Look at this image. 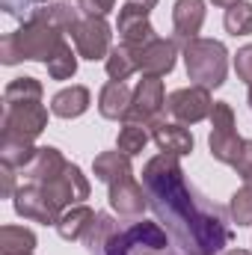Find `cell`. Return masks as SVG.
Wrapping results in <instances>:
<instances>
[{"label": "cell", "instance_id": "cell-16", "mask_svg": "<svg viewBox=\"0 0 252 255\" xmlns=\"http://www.w3.org/2000/svg\"><path fill=\"white\" fill-rule=\"evenodd\" d=\"M202 24H205V0H175L172 6L175 39H181L184 45L190 39H199Z\"/></svg>", "mask_w": 252, "mask_h": 255}, {"label": "cell", "instance_id": "cell-5", "mask_svg": "<svg viewBox=\"0 0 252 255\" xmlns=\"http://www.w3.org/2000/svg\"><path fill=\"white\" fill-rule=\"evenodd\" d=\"M208 148H211V157L214 160L229 163V166H235V160H238V154L244 148V139L238 136V125H235V110L226 101H214Z\"/></svg>", "mask_w": 252, "mask_h": 255}, {"label": "cell", "instance_id": "cell-9", "mask_svg": "<svg viewBox=\"0 0 252 255\" xmlns=\"http://www.w3.org/2000/svg\"><path fill=\"white\" fill-rule=\"evenodd\" d=\"M166 110L175 122L181 125H196L202 119H211V110H214V101H211V89L205 86H184V89H175L169 98H166Z\"/></svg>", "mask_w": 252, "mask_h": 255}, {"label": "cell", "instance_id": "cell-31", "mask_svg": "<svg viewBox=\"0 0 252 255\" xmlns=\"http://www.w3.org/2000/svg\"><path fill=\"white\" fill-rule=\"evenodd\" d=\"M51 0H0V6L9 12V15H15V18H33V12L39 9V6H48Z\"/></svg>", "mask_w": 252, "mask_h": 255}, {"label": "cell", "instance_id": "cell-3", "mask_svg": "<svg viewBox=\"0 0 252 255\" xmlns=\"http://www.w3.org/2000/svg\"><path fill=\"white\" fill-rule=\"evenodd\" d=\"M184 65L187 77L196 80V86L220 89L229 74V51L217 39H190L184 45Z\"/></svg>", "mask_w": 252, "mask_h": 255}, {"label": "cell", "instance_id": "cell-28", "mask_svg": "<svg viewBox=\"0 0 252 255\" xmlns=\"http://www.w3.org/2000/svg\"><path fill=\"white\" fill-rule=\"evenodd\" d=\"M145 142H148V130L145 125H133V122H125V125L119 128V136H116V148L127 154V157H133V154H139L142 148H145Z\"/></svg>", "mask_w": 252, "mask_h": 255}, {"label": "cell", "instance_id": "cell-8", "mask_svg": "<svg viewBox=\"0 0 252 255\" xmlns=\"http://www.w3.org/2000/svg\"><path fill=\"white\" fill-rule=\"evenodd\" d=\"M160 110H166L163 80H160V77H148V74H142V80H139L136 89H133V101H130V110H127L125 122L148 128L151 122L160 119Z\"/></svg>", "mask_w": 252, "mask_h": 255}, {"label": "cell", "instance_id": "cell-21", "mask_svg": "<svg viewBox=\"0 0 252 255\" xmlns=\"http://www.w3.org/2000/svg\"><path fill=\"white\" fill-rule=\"evenodd\" d=\"M104 68H107L110 80H122L125 83L133 71H139V51L127 48V45H116L110 51V57L104 60Z\"/></svg>", "mask_w": 252, "mask_h": 255}, {"label": "cell", "instance_id": "cell-35", "mask_svg": "<svg viewBox=\"0 0 252 255\" xmlns=\"http://www.w3.org/2000/svg\"><path fill=\"white\" fill-rule=\"evenodd\" d=\"M0 175H3V187H0V196H15V172H12V166H6V163H3Z\"/></svg>", "mask_w": 252, "mask_h": 255}, {"label": "cell", "instance_id": "cell-32", "mask_svg": "<svg viewBox=\"0 0 252 255\" xmlns=\"http://www.w3.org/2000/svg\"><path fill=\"white\" fill-rule=\"evenodd\" d=\"M235 71L244 83L252 86V45H244L238 54H235Z\"/></svg>", "mask_w": 252, "mask_h": 255}, {"label": "cell", "instance_id": "cell-1", "mask_svg": "<svg viewBox=\"0 0 252 255\" xmlns=\"http://www.w3.org/2000/svg\"><path fill=\"white\" fill-rule=\"evenodd\" d=\"M142 187L157 223L187 255H214L229 247L232 232L226 229L220 211L196 202L175 154L151 157L142 169Z\"/></svg>", "mask_w": 252, "mask_h": 255}, {"label": "cell", "instance_id": "cell-19", "mask_svg": "<svg viewBox=\"0 0 252 255\" xmlns=\"http://www.w3.org/2000/svg\"><path fill=\"white\" fill-rule=\"evenodd\" d=\"M92 220H95V211L89 205H74V208L63 211V217L57 223V232H60L63 241H80V238H86Z\"/></svg>", "mask_w": 252, "mask_h": 255}, {"label": "cell", "instance_id": "cell-23", "mask_svg": "<svg viewBox=\"0 0 252 255\" xmlns=\"http://www.w3.org/2000/svg\"><path fill=\"white\" fill-rule=\"evenodd\" d=\"M36 235L24 226H3L0 229V255H33Z\"/></svg>", "mask_w": 252, "mask_h": 255}, {"label": "cell", "instance_id": "cell-37", "mask_svg": "<svg viewBox=\"0 0 252 255\" xmlns=\"http://www.w3.org/2000/svg\"><path fill=\"white\" fill-rule=\"evenodd\" d=\"M214 6H223V9H229V6H235V3H241V0H211Z\"/></svg>", "mask_w": 252, "mask_h": 255}, {"label": "cell", "instance_id": "cell-2", "mask_svg": "<svg viewBox=\"0 0 252 255\" xmlns=\"http://www.w3.org/2000/svg\"><path fill=\"white\" fill-rule=\"evenodd\" d=\"M63 45V33L39 18H27L15 33H6L0 42V63L15 65L21 60L30 63H48L54 51Z\"/></svg>", "mask_w": 252, "mask_h": 255}, {"label": "cell", "instance_id": "cell-20", "mask_svg": "<svg viewBox=\"0 0 252 255\" xmlns=\"http://www.w3.org/2000/svg\"><path fill=\"white\" fill-rule=\"evenodd\" d=\"M36 151L39 148L33 145V139H21V136H9V133H3V139H0V160L6 166H12V169L30 166Z\"/></svg>", "mask_w": 252, "mask_h": 255}, {"label": "cell", "instance_id": "cell-13", "mask_svg": "<svg viewBox=\"0 0 252 255\" xmlns=\"http://www.w3.org/2000/svg\"><path fill=\"white\" fill-rule=\"evenodd\" d=\"M107 187H110V208H113L119 217H142L148 199H145V187L136 184L133 172L119 175V178L110 181Z\"/></svg>", "mask_w": 252, "mask_h": 255}, {"label": "cell", "instance_id": "cell-22", "mask_svg": "<svg viewBox=\"0 0 252 255\" xmlns=\"http://www.w3.org/2000/svg\"><path fill=\"white\" fill-rule=\"evenodd\" d=\"M92 169H95V178H98V181H104V184L116 181L119 175L133 172L130 157H127V154H122L119 148H116V151H101V154L92 160Z\"/></svg>", "mask_w": 252, "mask_h": 255}, {"label": "cell", "instance_id": "cell-36", "mask_svg": "<svg viewBox=\"0 0 252 255\" xmlns=\"http://www.w3.org/2000/svg\"><path fill=\"white\" fill-rule=\"evenodd\" d=\"M130 6H139V9H145V12H151L154 6H157V0H125Z\"/></svg>", "mask_w": 252, "mask_h": 255}, {"label": "cell", "instance_id": "cell-27", "mask_svg": "<svg viewBox=\"0 0 252 255\" xmlns=\"http://www.w3.org/2000/svg\"><path fill=\"white\" fill-rule=\"evenodd\" d=\"M45 65H48V74H51L54 80H68V77L77 74V54L71 51V45L63 39V45L54 51V57Z\"/></svg>", "mask_w": 252, "mask_h": 255}, {"label": "cell", "instance_id": "cell-26", "mask_svg": "<svg viewBox=\"0 0 252 255\" xmlns=\"http://www.w3.org/2000/svg\"><path fill=\"white\" fill-rule=\"evenodd\" d=\"M116 232H119V226L113 223L110 214H95V220H92V226H89V232H86L83 241H86V247H89L92 255H104L110 238H113Z\"/></svg>", "mask_w": 252, "mask_h": 255}, {"label": "cell", "instance_id": "cell-6", "mask_svg": "<svg viewBox=\"0 0 252 255\" xmlns=\"http://www.w3.org/2000/svg\"><path fill=\"white\" fill-rule=\"evenodd\" d=\"M36 187L45 193V199L54 205V211L60 217H63V211L74 208V202H80V199L89 196V181L80 172V166H74V163H65V169L60 175H54L51 181H42Z\"/></svg>", "mask_w": 252, "mask_h": 255}, {"label": "cell", "instance_id": "cell-14", "mask_svg": "<svg viewBox=\"0 0 252 255\" xmlns=\"http://www.w3.org/2000/svg\"><path fill=\"white\" fill-rule=\"evenodd\" d=\"M148 128H151V139L157 142V148H160L163 154H175V157H181V154H190L193 145H196L193 133H190L181 122L157 119V122H151Z\"/></svg>", "mask_w": 252, "mask_h": 255}, {"label": "cell", "instance_id": "cell-29", "mask_svg": "<svg viewBox=\"0 0 252 255\" xmlns=\"http://www.w3.org/2000/svg\"><path fill=\"white\" fill-rule=\"evenodd\" d=\"M223 24H226V30H229L232 36H250L252 33V3L241 0V3H235V6H229Z\"/></svg>", "mask_w": 252, "mask_h": 255}, {"label": "cell", "instance_id": "cell-39", "mask_svg": "<svg viewBox=\"0 0 252 255\" xmlns=\"http://www.w3.org/2000/svg\"><path fill=\"white\" fill-rule=\"evenodd\" d=\"M250 110H252V86H250Z\"/></svg>", "mask_w": 252, "mask_h": 255}, {"label": "cell", "instance_id": "cell-7", "mask_svg": "<svg viewBox=\"0 0 252 255\" xmlns=\"http://www.w3.org/2000/svg\"><path fill=\"white\" fill-rule=\"evenodd\" d=\"M71 39H74V48H77V57H83V60H107L110 57V39H113V33H110V24L104 21V18H92V15H86V18H80L77 21V27L71 30Z\"/></svg>", "mask_w": 252, "mask_h": 255}, {"label": "cell", "instance_id": "cell-30", "mask_svg": "<svg viewBox=\"0 0 252 255\" xmlns=\"http://www.w3.org/2000/svg\"><path fill=\"white\" fill-rule=\"evenodd\" d=\"M229 214L238 226H252V178L244 181V187L232 196L229 202Z\"/></svg>", "mask_w": 252, "mask_h": 255}, {"label": "cell", "instance_id": "cell-11", "mask_svg": "<svg viewBox=\"0 0 252 255\" xmlns=\"http://www.w3.org/2000/svg\"><path fill=\"white\" fill-rule=\"evenodd\" d=\"M116 30H119L122 45L136 48V51L157 39V36H154V27H151V21H148V12H145V9H139V6H130V3H125V6L119 9Z\"/></svg>", "mask_w": 252, "mask_h": 255}, {"label": "cell", "instance_id": "cell-34", "mask_svg": "<svg viewBox=\"0 0 252 255\" xmlns=\"http://www.w3.org/2000/svg\"><path fill=\"white\" fill-rule=\"evenodd\" d=\"M235 169H238V175L244 181L252 178V139H244V148H241V154L235 160Z\"/></svg>", "mask_w": 252, "mask_h": 255}, {"label": "cell", "instance_id": "cell-24", "mask_svg": "<svg viewBox=\"0 0 252 255\" xmlns=\"http://www.w3.org/2000/svg\"><path fill=\"white\" fill-rule=\"evenodd\" d=\"M39 101H42V83L36 77H15L3 89V104L6 107H15V104H39Z\"/></svg>", "mask_w": 252, "mask_h": 255}, {"label": "cell", "instance_id": "cell-33", "mask_svg": "<svg viewBox=\"0 0 252 255\" xmlns=\"http://www.w3.org/2000/svg\"><path fill=\"white\" fill-rule=\"evenodd\" d=\"M113 6H116V0H80V12H86V15H92V18L110 15Z\"/></svg>", "mask_w": 252, "mask_h": 255}, {"label": "cell", "instance_id": "cell-18", "mask_svg": "<svg viewBox=\"0 0 252 255\" xmlns=\"http://www.w3.org/2000/svg\"><path fill=\"white\" fill-rule=\"evenodd\" d=\"M89 104H92V95L86 86H68L51 98V113L60 119H77L89 110Z\"/></svg>", "mask_w": 252, "mask_h": 255}, {"label": "cell", "instance_id": "cell-17", "mask_svg": "<svg viewBox=\"0 0 252 255\" xmlns=\"http://www.w3.org/2000/svg\"><path fill=\"white\" fill-rule=\"evenodd\" d=\"M130 101H133V92L127 89L122 80H110L101 95H98V113L104 119H113V122H125L127 119V110H130Z\"/></svg>", "mask_w": 252, "mask_h": 255}, {"label": "cell", "instance_id": "cell-15", "mask_svg": "<svg viewBox=\"0 0 252 255\" xmlns=\"http://www.w3.org/2000/svg\"><path fill=\"white\" fill-rule=\"evenodd\" d=\"M178 48L172 39H154L145 48H139V71L148 77H163L175 68Z\"/></svg>", "mask_w": 252, "mask_h": 255}, {"label": "cell", "instance_id": "cell-12", "mask_svg": "<svg viewBox=\"0 0 252 255\" xmlns=\"http://www.w3.org/2000/svg\"><path fill=\"white\" fill-rule=\"evenodd\" d=\"M12 205H15V214L24 217V220L45 223V226H57L60 223V214L54 211V205L45 199V193L36 184H21L15 190V196H12Z\"/></svg>", "mask_w": 252, "mask_h": 255}, {"label": "cell", "instance_id": "cell-38", "mask_svg": "<svg viewBox=\"0 0 252 255\" xmlns=\"http://www.w3.org/2000/svg\"><path fill=\"white\" fill-rule=\"evenodd\" d=\"M223 255H252V253H247V250H226Z\"/></svg>", "mask_w": 252, "mask_h": 255}, {"label": "cell", "instance_id": "cell-25", "mask_svg": "<svg viewBox=\"0 0 252 255\" xmlns=\"http://www.w3.org/2000/svg\"><path fill=\"white\" fill-rule=\"evenodd\" d=\"M33 18H39V21L57 27L60 33H71V30L77 27V21H80L77 9H74L71 3H48V6H39V9L33 12Z\"/></svg>", "mask_w": 252, "mask_h": 255}, {"label": "cell", "instance_id": "cell-10", "mask_svg": "<svg viewBox=\"0 0 252 255\" xmlns=\"http://www.w3.org/2000/svg\"><path fill=\"white\" fill-rule=\"evenodd\" d=\"M48 128V110L39 104H15L3 110V133L21 136V139H36Z\"/></svg>", "mask_w": 252, "mask_h": 255}, {"label": "cell", "instance_id": "cell-4", "mask_svg": "<svg viewBox=\"0 0 252 255\" xmlns=\"http://www.w3.org/2000/svg\"><path fill=\"white\" fill-rule=\"evenodd\" d=\"M104 255H175L169 250L166 232L160 223H136L125 232H116L107 244Z\"/></svg>", "mask_w": 252, "mask_h": 255}]
</instances>
